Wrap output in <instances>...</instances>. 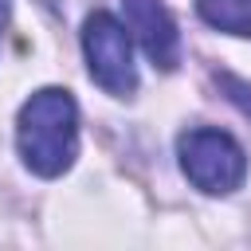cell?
I'll use <instances>...</instances> for the list:
<instances>
[{
  "label": "cell",
  "instance_id": "cell-4",
  "mask_svg": "<svg viewBox=\"0 0 251 251\" xmlns=\"http://www.w3.org/2000/svg\"><path fill=\"white\" fill-rule=\"evenodd\" d=\"M122 8H126L129 35L141 43L149 63L161 71H173L180 63V31H176L173 12L161 0H122Z\"/></svg>",
  "mask_w": 251,
  "mask_h": 251
},
{
  "label": "cell",
  "instance_id": "cell-1",
  "mask_svg": "<svg viewBox=\"0 0 251 251\" xmlns=\"http://www.w3.org/2000/svg\"><path fill=\"white\" fill-rule=\"evenodd\" d=\"M16 149L24 169L43 180L63 176L78 157V102L63 86L35 90L16 118Z\"/></svg>",
  "mask_w": 251,
  "mask_h": 251
},
{
  "label": "cell",
  "instance_id": "cell-3",
  "mask_svg": "<svg viewBox=\"0 0 251 251\" xmlns=\"http://www.w3.org/2000/svg\"><path fill=\"white\" fill-rule=\"evenodd\" d=\"M82 55L90 78L114 94V98H133L137 90V67H133V35L129 27L110 16V12H90L82 24Z\"/></svg>",
  "mask_w": 251,
  "mask_h": 251
},
{
  "label": "cell",
  "instance_id": "cell-2",
  "mask_svg": "<svg viewBox=\"0 0 251 251\" xmlns=\"http://www.w3.org/2000/svg\"><path fill=\"white\" fill-rule=\"evenodd\" d=\"M176 161L192 188L204 196H231L247 180V153L243 145L216 126H192L176 137Z\"/></svg>",
  "mask_w": 251,
  "mask_h": 251
},
{
  "label": "cell",
  "instance_id": "cell-6",
  "mask_svg": "<svg viewBox=\"0 0 251 251\" xmlns=\"http://www.w3.org/2000/svg\"><path fill=\"white\" fill-rule=\"evenodd\" d=\"M216 82H220V90H224L243 114H251V82H243V78H235V75H227V71H216Z\"/></svg>",
  "mask_w": 251,
  "mask_h": 251
},
{
  "label": "cell",
  "instance_id": "cell-7",
  "mask_svg": "<svg viewBox=\"0 0 251 251\" xmlns=\"http://www.w3.org/2000/svg\"><path fill=\"white\" fill-rule=\"evenodd\" d=\"M4 16H8V0H0V24H4Z\"/></svg>",
  "mask_w": 251,
  "mask_h": 251
},
{
  "label": "cell",
  "instance_id": "cell-5",
  "mask_svg": "<svg viewBox=\"0 0 251 251\" xmlns=\"http://www.w3.org/2000/svg\"><path fill=\"white\" fill-rule=\"evenodd\" d=\"M196 16L224 35L251 39V0H196Z\"/></svg>",
  "mask_w": 251,
  "mask_h": 251
}]
</instances>
